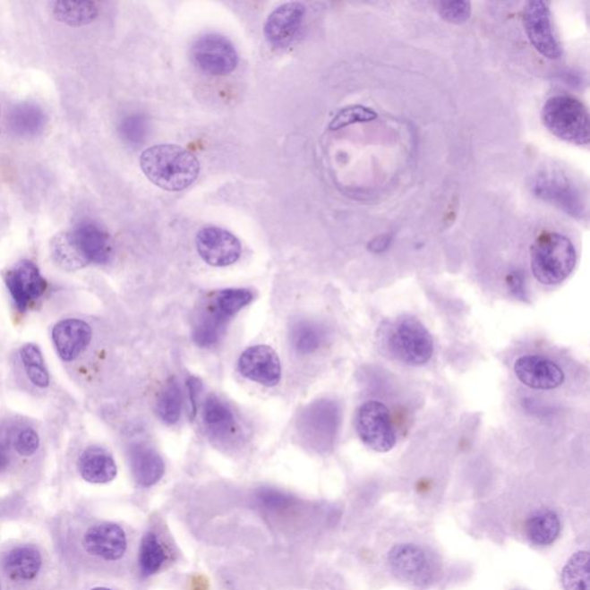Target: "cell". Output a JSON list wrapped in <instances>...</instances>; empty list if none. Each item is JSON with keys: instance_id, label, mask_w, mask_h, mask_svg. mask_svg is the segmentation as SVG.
Segmentation results:
<instances>
[{"instance_id": "cell-1", "label": "cell", "mask_w": 590, "mask_h": 590, "mask_svg": "<svg viewBox=\"0 0 590 590\" xmlns=\"http://www.w3.org/2000/svg\"><path fill=\"white\" fill-rule=\"evenodd\" d=\"M144 175L167 192L186 190L200 175V162L192 152L175 144H156L140 158Z\"/></svg>"}, {"instance_id": "cell-2", "label": "cell", "mask_w": 590, "mask_h": 590, "mask_svg": "<svg viewBox=\"0 0 590 590\" xmlns=\"http://www.w3.org/2000/svg\"><path fill=\"white\" fill-rule=\"evenodd\" d=\"M577 264V251L571 240L556 232H545L531 247V268L541 284L563 283Z\"/></svg>"}, {"instance_id": "cell-3", "label": "cell", "mask_w": 590, "mask_h": 590, "mask_svg": "<svg viewBox=\"0 0 590 590\" xmlns=\"http://www.w3.org/2000/svg\"><path fill=\"white\" fill-rule=\"evenodd\" d=\"M252 298L254 295L246 288H227L216 293L192 328L195 344L201 347H210L218 343L232 317L248 306Z\"/></svg>"}, {"instance_id": "cell-4", "label": "cell", "mask_w": 590, "mask_h": 590, "mask_svg": "<svg viewBox=\"0 0 590 590\" xmlns=\"http://www.w3.org/2000/svg\"><path fill=\"white\" fill-rule=\"evenodd\" d=\"M542 123L550 133L576 146L589 143V115L579 99L568 95L549 98L542 108Z\"/></svg>"}, {"instance_id": "cell-5", "label": "cell", "mask_w": 590, "mask_h": 590, "mask_svg": "<svg viewBox=\"0 0 590 590\" xmlns=\"http://www.w3.org/2000/svg\"><path fill=\"white\" fill-rule=\"evenodd\" d=\"M389 345L397 358L411 366H423L433 353L432 337L415 317H403L393 324Z\"/></svg>"}, {"instance_id": "cell-6", "label": "cell", "mask_w": 590, "mask_h": 590, "mask_svg": "<svg viewBox=\"0 0 590 590\" xmlns=\"http://www.w3.org/2000/svg\"><path fill=\"white\" fill-rule=\"evenodd\" d=\"M356 432L363 443L376 452H388L396 445V432L389 409L380 401L361 405L355 415Z\"/></svg>"}, {"instance_id": "cell-7", "label": "cell", "mask_w": 590, "mask_h": 590, "mask_svg": "<svg viewBox=\"0 0 590 590\" xmlns=\"http://www.w3.org/2000/svg\"><path fill=\"white\" fill-rule=\"evenodd\" d=\"M537 198L555 204L566 214L582 219L587 214L582 192L577 184L560 172H543L532 184Z\"/></svg>"}, {"instance_id": "cell-8", "label": "cell", "mask_w": 590, "mask_h": 590, "mask_svg": "<svg viewBox=\"0 0 590 590\" xmlns=\"http://www.w3.org/2000/svg\"><path fill=\"white\" fill-rule=\"evenodd\" d=\"M523 21L526 34L544 58L555 60L561 57V46L552 25L549 5L541 0H534L524 7Z\"/></svg>"}, {"instance_id": "cell-9", "label": "cell", "mask_w": 590, "mask_h": 590, "mask_svg": "<svg viewBox=\"0 0 590 590\" xmlns=\"http://www.w3.org/2000/svg\"><path fill=\"white\" fill-rule=\"evenodd\" d=\"M196 65L206 73L224 76L238 66L239 56L230 39L218 34L201 36L192 49Z\"/></svg>"}, {"instance_id": "cell-10", "label": "cell", "mask_w": 590, "mask_h": 590, "mask_svg": "<svg viewBox=\"0 0 590 590\" xmlns=\"http://www.w3.org/2000/svg\"><path fill=\"white\" fill-rule=\"evenodd\" d=\"M339 409L329 400L316 401L304 409L298 421L301 439L314 448H327L338 431Z\"/></svg>"}, {"instance_id": "cell-11", "label": "cell", "mask_w": 590, "mask_h": 590, "mask_svg": "<svg viewBox=\"0 0 590 590\" xmlns=\"http://www.w3.org/2000/svg\"><path fill=\"white\" fill-rule=\"evenodd\" d=\"M196 248L204 262L212 267H228L242 256V244L224 228L204 227L196 235Z\"/></svg>"}, {"instance_id": "cell-12", "label": "cell", "mask_w": 590, "mask_h": 590, "mask_svg": "<svg viewBox=\"0 0 590 590\" xmlns=\"http://www.w3.org/2000/svg\"><path fill=\"white\" fill-rule=\"evenodd\" d=\"M5 284L18 311L25 312L47 288V280L31 261L23 260L7 271Z\"/></svg>"}, {"instance_id": "cell-13", "label": "cell", "mask_w": 590, "mask_h": 590, "mask_svg": "<svg viewBox=\"0 0 590 590\" xmlns=\"http://www.w3.org/2000/svg\"><path fill=\"white\" fill-rule=\"evenodd\" d=\"M240 374L252 382L275 387L282 377V366L275 349L267 345L247 348L238 361Z\"/></svg>"}, {"instance_id": "cell-14", "label": "cell", "mask_w": 590, "mask_h": 590, "mask_svg": "<svg viewBox=\"0 0 590 590\" xmlns=\"http://www.w3.org/2000/svg\"><path fill=\"white\" fill-rule=\"evenodd\" d=\"M393 573L399 579L416 586H425L432 580V566L423 549L415 544L396 545L389 553Z\"/></svg>"}, {"instance_id": "cell-15", "label": "cell", "mask_w": 590, "mask_h": 590, "mask_svg": "<svg viewBox=\"0 0 590 590\" xmlns=\"http://www.w3.org/2000/svg\"><path fill=\"white\" fill-rule=\"evenodd\" d=\"M513 369L521 383L535 390H553L560 388L565 380L561 368L541 355L520 356Z\"/></svg>"}, {"instance_id": "cell-16", "label": "cell", "mask_w": 590, "mask_h": 590, "mask_svg": "<svg viewBox=\"0 0 590 590\" xmlns=\"http://www.w3.org/2000/svg\"><path fill=\"white\" fill-rule=\"evenodd\" d=\"M304 15L306 7L301 3H286L277 7L264 25L267 41L275 47L286 46L298 34Z\"/></svg>"}, {"instance_id": "cell-17", "label": "cell", "mask_w": 590, "mask_h": 590, "mask_svg": "<svg viewBox=\"0 0 590 590\" xmlns=\"http://www.w3.org/2000/svg\"><path fill=\"white\" fill-rule=\"evenodd\" d=\"M83 545L92 556L108 561L118 560L126 552V534L115 524L95 525L84 535Z\"/></svg>"}, {"instance_id": "cell-18", "label": "cell", "mask_w": 590, "mask_h": 590, "mask_svg": "<svg viewBox=\"0 0 590 590\" xmlns=\"http://www.w3.org/2000/svg\"><path fill=\"white\" fill-rule=\"evenodd\" d=\"M91 336L90 325L76 319L60 321L52 330L55 347L64 361L78 358L90 344Z\"/></svg>"}, {"instance_id": "cell-19", "label": "cell", "mask_w": 590, "mask_h": 590, "mask_svg": "<svg viewBox=\"0 0 590 590\" xmlns=\"http://www.w3.org/2000/svg\"><path fill=\"white\" fill-rule=\"evenodd\" d=\"M72 239L84 262L104 264L111 258V239L98 224L84 222L71 232Z\"/></svg>"}, {"instance_id": "cell-20", "label": "cell", "mask_w": 590, "mask_h": 590, "mask_svg": "<svg viewBox=\"0 0 590 590\" xmlns=\"http://www.w3.org/2000/svg\"><path fill=\"white\" fill-rule=\"evenodd\" d=\"M78 467L80 475L90 483H108L116 476L114 457L107 449L98 447L84 449L79 457Z\"/></svg>"}, {"instance_id": "cell-21", "label": "cell", "mask_w": 590, "mask_h": 590, "mask_svg": "<svg viewBox=\"0 0 590 590\" xmlns=\"http://www.w3.org/2000/svg\"><path fill=\"white\" fill-rule=\"evenodd\" d=\"M130 460L134 479L142 487H151L158 483L166 472L162 457L146 445L132 448Z\"/></svg>"}, {"instance_id": "cell-22", "label": "cell", "mask_w": 590, "mask_h": 590, "mask_svg": "<svg viewBox=\"0 0 590 590\" xmlns=\"http://www.w3.org/2000/svg\"><path fill=\"white\" fill-rule=\"evenodd\" d=\"M41 553L30 545H22L11 550L4 560V569L7 576L14 581L33 580L41 569Z\"/></svg>"}, {"instance_id": "cell-23", "label": "cell", "mask_w": 590, "mask_h": 590, "mask_svg": "<svg viewBox=\"0 0 590 590\" xmlns=\"http://www.w3.org/2000/svg\"><path fill=\"white\" fill-rule=\"evenodd\" d=\"M47 118L44 112L33 103L15 107L9 115L11 130L20 136H35L43 131Z\"/></svg>"}, {"instance_id": "cell-24", "label": "cell", "mask_w": 590, "mask_h": 590, "mask_svg": "<svg viewBox=\"0 0 590 590\" xmlns=\"http://www.w3.org/2000/svg\"><path fill=\"white\" fill-rule=\"evenodd\" d=\"M560 533V517L552 511H539L526 523V535L533 544L549 545L557 540Z\"/></svg>"}, {"instance_id": "cell-25", "label": "cell", "mask_w": 590, "mask_h": 590, "mask_svg": "<svg viewBox=\"0 0 590 590\" xmlns=\"http://www.w3.org/2000/svg\"><path fill=\"white\" fill-rule=\"evenodd\" d=\"M203 420L208 431L215 437H227L235 432V415L216 396L209 397L204 404Z\"/></svg>"}, {"instance_id": "cell-26", "label": "cell", "mask_w": 590, "mask_h": 590, "mask_svg": "<svg viewBox=\"0 0 590 590\" xmlns=\"http://www.w3.org/2000/svg\"><path fill=\"white\" fill-rule=\"evenodd\" d=\"M52 13L58 21L68 26L90 25L98 15V9L91 2H54Z\"/></svg>"}, {"instance_id": "cell-27", "label": "cell", "mask_w": 590, "mask_h": 590, "mask_svg": "<svg viewBox=\"0 0 590 590\" xmlns=\"http://www.w3.org/2000/svg\"><path fill=\"white\" fill-rule=\"evenodd\" d=\"M291 344L299 355H312L321 347L324 340L323 329L316 323L300 321L292 327Z\"/></svg>"}, {"instance_id": "cell-28", "label": "cell", "mask_w": 590, "mask_h": 590, "mask_svg": "<svg viewBox=\"0 0 590 590\" xmlns=\"http://www.w3.org/2000/svg\"><path fill=\"white\" fill-rule=\"evenodd\" d=\"M564 590H589V553L577 552L561 573Z\"/></svg>"}, {"instance_id": "cell-29", "label": "cell", "mask_w": 590, "mask_h": 590, "mask_svg": "<svg viewBox=\"0 0 590 590\" xmlns=\"http://www.w3.org/2000/svg\"><path fill=\"white\" fill-rule=\"evenodd\" d=\"M167 560L166 552L159 543L158 536L150 533L143 537L140 547L139 565L144 577L158 573Z\"/></svg>"}, {"instance_id": "cell-30", "label": "cell", "mask_w": 590, "mask_h": 590, "mask_svg": "<svg viewBox=\"0 0 590 590\" xmlns=\"http://www.w3.org/2000/svg\"><path fill=\"white\" fill-rule=\"evenodd\" d=\"M20 356L31 382L36 387L47 388L50 383V376L44 363L41 349L34 344H27L20 349Z\"/></svg>"}, {"instance_id": "cell-31", "label": "cell", "mask_w": 590, "mask_h": 590, "mask_svg": "<svg viewBox=\"0 0 590 590\" xmlns=\"http://www.w3.org/2000/svg\"><path fill=\"white\" fill-rule=\"evenodd\" d=\"M182 390H180L178 383L172 380L160 393L156 409H158L159 419L167 424L178 423L180 415H182Z\"/></svg>"}, {"instance_id": "cell-32", "label": "cell", "mask_w": 590, "mask_h": 590, "mask_svg": "<svg viewBox=\"0 0 590 590\" xmlns=\"http://www.w3.org/2000/svg\"><path fill=\"white\" fill-rule=\"evenodd\" d=\"M52 254L57 261L59 266L68 269V270H74L87 264L84 262L82 256L80 255L78 248H76L73 239H72L71 232L62 233L58 235L52 242Z\"/></svg>"}, {"instance_id": "cell-33", "label": "cell", "mask_w": 590, "mask_h": 590, "mask_svg": "<svg viewBox=\"0 0 590 590\" xmlns=\"http://www.w3.org/2000/svg\"><path fill=\"white\" fill-rule=\"evenodd\" d=\"M376 118L377 114L372 108L351 106L340 110L331 120L329 128L331 131H338L340 128L353 125V124L372 122Z\"/></svg>"}, {"instance_id": "cell-34", "label": "cell", "mask_w": 590, "mask_h": 590, "mask_svg": "<svg viewBox=\"0 0 590 590\" xmlns=\"http://www.w3.org/2000/svg\"><path fill=\"white\" fill-rule=\"evenodd\" d=\"M148 132V122L142 115H132L123 120L120 133L125 141L131 144H140L144 141Z\"/></svg>"}, {"instance_id": "cell-35", "label": "cell", "mask_w": 590, "mask_h": 590, "mask_svg": "<svg viewBox=\"0 0 590 590\" xmlns=\"http://www.w3.org/2000/svg\"><path fill=\"white\" fill-rule=\"evenodd\" d=\"M471 3L468 2H441L437 7L440 18L449 23L460 25L471 17Z\"/></svg>"}, {"instance_id": "cell-36", "label": "cell", "mask_w": 590, "mask_h": 590, "mask_svg": "<svg viewBox=\"0 0 590 590\" xmlns=\"http://www.w3.org/2000/svg\"><path fill=\"white\" fill-rule=\"evenodd\" d=\"M39 447V437L38 432L31 428L22 429L15 436L14 448L21 456L30 457L34 455Z\"/></svg>"}, {"instance_id": "cell-37", "label": "cell", "mask_w": 590, "mask_h": 590, "mask_svg": "<svg viewBox=\"0 0 590 590\" xmlns=\"http://www.w3.org/2000/svg\"><path fill=\"white\" fill-rule=\"evenodd\" d=\"M507 284L509 292L512 293L516 298L526 301L528 299L527 288H526L525 275L521 271H511L507 276Z\"/></svg>"}, {"instance_id": "cell-38", "label": "cell", "mask_w": 590, "mask_h": 590, "mask_svg": "<svg viewBox=\"0 0 590 590\" xmlns=\"http://www.w3.org/2000/svg\"><path fill=\"white\" fill-rule=\"evenodd\" d=\"M260 500L266 504L268 508H280L287 504V497L282 492L276 491H262L260 492Z\"/></svg>"}, {"instance_id": "cell-39", "label": "cell", "mask_w": 590, "mask_h": 590, "mask_svg": "<svg viewBox=\"0 0 590 590\" xmlns=\"http://www.w3.org/2000/svg\"><path fill=\"white\" fill-rule=\"evenodd\" d=\"M201 389H202V384L198 379L192 377L191 380H188V391H190L192 415L196 413V400L199 398Z\"/></svg>"}, {"instance_id": "cell-40", "label": "cell", "mask_w": 590, "mask_h": 590, "mask_svg": "<svg viewBox=\"0 0 590 590\" xmlns=\"http://www.w3.org/2000/svg\"><path fill=\"white\" fill-rule=\"evenodd\" d=\"M10 465V457L7 449L2 443H0V473L5 471L7 466Z\"/></svg>"}, {"instance_id": "cell-41", "label": "cell", "mask_w": 590, "mask_h": 590, "mask_svg": "<svg viewBox=\"0 0 590 590\" xmlns=\"http://www.w3.org/2000/svg\"><path fill=\"white\" fill-rule=\"evenodd\" d=\"M91 590H112V589L99 587V588H94V589H91Z\"/></svg>"}]
</instances>
